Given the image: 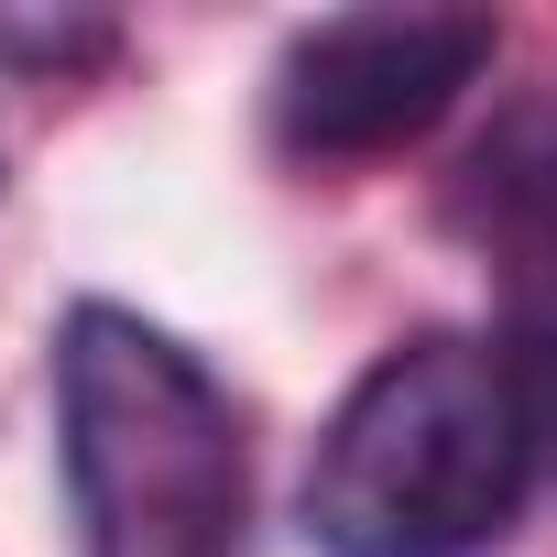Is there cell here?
Instances as JSON below:
<instances>
[{"mask_svg": "<svg viewBox=\"0 0 557 557\" xmlns=\"http://www.w3.org/2000/svg\"><path fill=\"white\" fill-rule=\"evenodd\" d=\"M492 66V23L481 12H339L307 23L273 66V143L307 164H361V153H405L416 132H437L459 110V88H481Z\"/></svg>", "mask_w": 557, "mask_h": 557, "instance_id": "3957f363", "label": "cell"}, {"mask_svg": "<svg viewBox=\"0 0 557 557\" xmlns=\"http://www.w3.org/2000/svg\"><path fill=\"white\" fill-rule=\"evenodd\" d=\"M55 448L77 503V557H240L251 513V448L219 372L88 296L55 329Z\"/></svg>", "mask_w": 557, "mask_h": 557, "instance_id": "7a4b0ae2", "label": "cell"}, {"mask_svg": "<svg viewBox=\"0 0 557 557\" xmlns=\"http://www.w3.org/2000/svg\"><path fill=\"white\" fill-rule=\"evenodd\" d=\"M121 45L110 12H0V66L23 77H66V66H99Z\"/></svg>", "mask_w": 557, "mask_h": 557, "instance_id": "8992f818", "label": "cell"}, {"mask_svg": "<svg viewBox=\"0 0 557 557\" xmlns=\"http://www.w3.org/2000/svg\"><path fill=\"white\" fill-rule=\"evenodd\" d=\"M448 219L513 262V285L557 273V88H524L513 110H492V132L459 153Z\"/></svg>", "mask_w": 557, "mask_h": 557, "instance_id": "277c9868", "label": "cell"}, {"mask_svg": "<svg viewBox=\"0 0 557 557\" xmlns=\"http://www.w3.org/2000/svg\"><path fill=\"white\" fill-rule=\"evenodd\" d=\"M513 394H524V426H535V470H557V273L546 285H513Z\"/></svg>", "mask_w": 557, "mask_h": 557, "instance_id": "5b68a950", "label": "cell"}, {"mask_svg": "<svg viewBox=\"0 0 557 557\" xmlns=\"http://www.w3.org/2000/svg\"><path fill=\"white\" fill-rule=\"evenodd\" d=\"M535 492V426L503 339H394L307 459V535L329 557H470Z\"/></svg>", "mask_w": 557, "mask_h": 557, "instance_id": "6da1fadb", "label": "cell"}]
</instances>
